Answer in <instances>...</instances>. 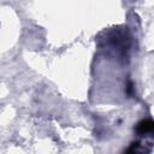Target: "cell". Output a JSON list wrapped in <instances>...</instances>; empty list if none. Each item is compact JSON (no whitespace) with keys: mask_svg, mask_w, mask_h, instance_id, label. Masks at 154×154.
I'll return each instance as SVG.
<instances>
[{"mask_svg":"<svg viewBox=\"0 0 154 154\" xmlns=\"http://www.w3.org/2000/svg\"><path fill=\"white\" fill-rule=\"evenodd\" d=\"M135 130H136V132L140 134V135L154 132V122L150 120V119H143V120H141V122L135 126Z\"/></svg>","mask_w":154,"mask_h":154,"instance_id":"1","label":"cell"},{"mask_svg":"<svg viewBox=\"0 0 154 154\" xmlns=\"http://www.w3.org/2000/svg\"><path fill=\"white\" fill-rule=\"evenodd\" d=\"M138 148H140V143L138 142H132L130 144V147L126 149L125 154H138Z\"/></svg>","mask_w":154,"mask_h":154,"instance_id":"2","label":"cell"},{"mask_svg":"<svg viewBox=\"0 0 154 154\" xmlns=\"http://www.w3.org/2000/svg\"><path fill=\"white\" fill-rule=\"evenodd\" d=\"M132 90H134V85H132V82L129 81L128 84H126V94L128 95H132Z\"/></svg>","mask_w":154,"mask_h":154,"instance_id":"3","label":"cell"}]
</instances>
